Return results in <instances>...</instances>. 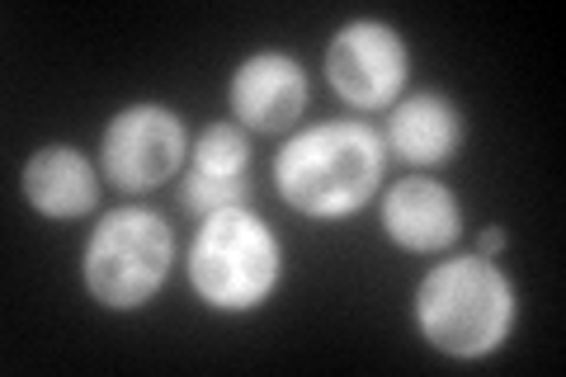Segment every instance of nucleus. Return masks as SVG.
<instances>
[{
  "label": "nucleus",
  "instance_id": "nucleus-5",
  "mask_svg": "<svg viewBox=\"0 0 566 377\" xmlns=\"http://www.w3.org/2000/svg\"><path fill=\"white\" fill-rule=\"evenodd\" d=\"M189 156L185 123L166 104H128L123 114L109 118L99 137V170L114 189L147 193L161 189L170 175H180Z\"/></svg>",
  "mask_w": 566,
  "mask_h": 377
},
{
  "label": "nucleus",
  "instance_id": "nucleus-8",
  "mask_svg": "<svg viewBox=\"0 0 566 377\" xmlns=\"http://www.w3.org/2000/svg\"><path fill=\"white\" fill-rule=\"evenodd\" d=\"M307 109V76L283 52H255L232 76V114L241 128L283 133Z\"/></svg>",
  "mask_w": 566,
  "mask_h": 377
},
{
  "label": "nucleus",
  "instance_id": "nucleus-12",
  "mask_svg": "<svg viewBox=\"0 0 566 377\" xmlns=\"http://www.w3.org/2000/svg\"><path fill=\"white\" fill-rule=\"evenodd\" d=\"M505 245H510L505 231H501V227H486L482 237H476V255H486V260H491V255H501Z\"/></svg>",
  "mask_w": 566,
  "mask_h": 377
},
{
  "label": "nucleus",
  "instance_id": "nucleus-9",
  "mask_svg": "<svg viewBox=\"0 0 566 377\" xmlns=\"http://www.w3.org/2000/svg\"><path fill=\"white\" fill-rule=\"evenodd\" d=\"M382 231L387 241H397L411 255H434V250H449L458 241L463 212L439 179L411 175L382 193Z\"/></svg>",
  "mask_w": 566,
  "mask_h": 377
},
{
  "label": "nucleus",
  "instance_id": "nucleus-4",
  "mask_svg": "<svg viewBox=\"0 0 566 377\" xmlns=\"http://www.w3.org/2000/svg\"><path fill=\"white\" fill-rule=\"evenodd\" d=\"M175 264V231L151 208H114L85 241L81 279L99 307L137 312L161 293Z\"/></svg>",
  "mask_w": 566,
  "mask_h": 377
},
{
  "label": "nucleus",
  "instance_id": "nucleus-6",
  "mask_svg": "<svg viewBox=\"0 0 566 377\" xmlns=\"http://www.w3.org/2000/svg\"><path fill=\"white\" fill-rule=\"evenodd\" d=\"M411 57L397 29L382 20H349L326 48V81L349 109H387L397 104Z\"/></svg>",
  "mask_w": 566,
  "mask_h": 377
},
{
  "label": "nucleus",
  "instance_id": "nucleus-11",
  "mask_svg": "<svg viewBox=\"0 0 566 377\" xmlns=\"http://www.w3.org/2000/svg\"><path fill=\"white\" fill-rule=\"evenodd\" d=\"M387 142L406 166H444L463 147V114L444 95L424 90V95L401 100L387 123Z\"/></svg>",
  "mask_w": 566,
  "mask_h": 377
},
{
  "label": "nucleus",
  "instance_id": "nucleus-7",
  "mask_svg": "<svg viewBox=\"0 0 566 377\" xmlns=\"http://www.w3.org/2000/svg\"><path fill=\"white\" fill-rule=\"evenodd\" d=\"M245 170H251V142L237 123H212V128L199 133L180 185V203L189 218H212L222 208H241L251 199L245 189Z\"/></svg>",
  "mask_w": 566,
  "mask_h": 377
},
{
  "label": "nucleus",
  "instance_id": "nucleus-3",
  "mask_svg": "<svg viewBox=\"0 0 566 377\" xmlns=\"http://www.w3.org/2000/svg\"><path fill=\"white\" fill-rule=\"evenodd\" d=\"M283 250L251 208H222L199 222L189 245V283L212 312H255L279 289Z\"/></svg>",
  "mask_w": 566,
  "mask_h": 377
},
{
  "label": "nucleus",
  "instance_id": "nucleus-2",
  "mask_svg": "<svg viewBox=\"0 0 566 377\" xmlns=\"http://www.w3.org/2000/svg\"><path fill=\"white\" fill-rule=\"evenodd\" d=\"M515 283L486 255L434 264L416 289V326L439 354L486 358L515 331Z\"/></svg>",
  "mask_w": 566,
  "mask_h": 377
},
{
  "label": "nucleus",
  "instance_id": "nucleus-1",
  "mask_svg": "<svg viewBox=\"0 0 566 377\" xmlns=\"http://www.w3.org/2000/svg\"><path fill=\"white\" fill-rule=\"evenodd\" d=\"M382 179V142L364 123H316L283 142L274 156V185L303 218L335 222L359 212Z\"/></svg>",
  "mask_w": 566,
  "mask_h": 377
},
{
  "label": "nucleus",
  "instance_id": "nucleus-10",
  "mask_svg": "<svg viewBox=\"0 0 566 377\" xmlns=\"http://www.w3.org/2000/svg\"><path fill=\"white\" fill-rule=\"evenodd\" d=\"M20 185H24L29 208L52 222L85 218L99 203V175L91 166V156L76 147H39L24 160Z\"/></svg>",
  "mask_w": 566,
  "mask_h": 377
}]
</instances>
